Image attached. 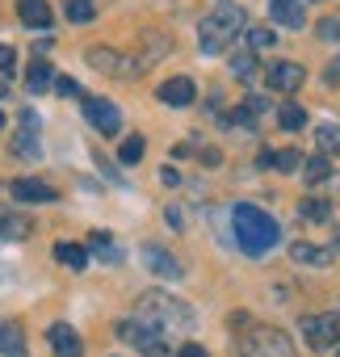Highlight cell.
I'll use <instances>...</instances> for the list:
<instances>
[{"mask_svg": "<svg viewBox=\"0 0 340 357\" xmlns=\"http://www.w3.org/2000/svg\"><path fill=\"white\" fill-rule=\"evenodd\" d=\"M134 315H139L143 324L160 328V332H190V328H194L190 303L173 298V294H160V290H147V294L139 298V311H134Z\"/></svg>", "mask_w": 340, "mask_h": 357, "instance_id": "cell-2", "label": "cell"}, {"mask_svg": "<svg viewBox=\"0 0 340 357\" xmlns=\"http://www.w3.org/2000/svg\"><path fill=\"white\" fill-rule=\"evenodd\" d=\"M273 168H281V172H294V168H302V155L290 147V151H277L273 155Z\"/></svg>", "mask_w": 340, "mask_h": 357, "instance_id": "cell-32", "label": "cell"}, {"mask_svg": "<svg viewBox=\"0 0 340 357\" xmlns=\"http://www.w3.org/2000/svg\"><path fill=\"white\" fill-rule=\"evenodd\" d=\"M327 215H332L327 202H315V198L302 202V219H307V223H327Z\"/></svg>", "mask_w": 340, "mask_h": 357, "instance_id": "cell-31", "label": "cell"}, {"mask_svg": "<svg viewBox=\"0 0 340 357\" xmlns=\"http://www.w3.org/2000/svg\"><path fill=\"white\" fill-rule=\"evenodd\" d=\"M269 13H273V22L286 26V30H298V26L307 22V13H302L298 0H269Z\"/></svg>", "mask_w": 340, "mask_h": 357, "instance_id": "cell-16", "label": "cell"}, {"mask_svg": "<svg viewBox=\"0 0 340 357\" xmlns=\"http://www.w3.org/2000/svg\"><path fill=\"white\" fill-rule=\"evenodd\" d=\"M9 194H13L17 202H55V185L38 181V176H22V181H13Z\"/></svg>", "mask_w": 340, "mask_h": 357, "instance_id": "cell-14", "label": "cell"}, {"mask_svg": "<svg viewBox=\"0 0 340 357\" xmlns=\"http://www.w3.org/2000/svg\"><path fill=\"white\" fill-rule=\"evenodd\" d=\"M164 185H181V172H177L173 164H168V168H164Z\"/></svg>", "mask_w": 340, "mask_h": 357, "instance_id": "cell-37", "label": "cell"}, {"mask_svg": "<svg viewBox=\"0 0 340 357\" xmlns=\"http://www.w3.org/2000/svg\"><path fill=\"white\" fill-rule=\"evenodd\" d=\"M231 223H235L240 252H248V257H265V252H273V248H277V240H281V227H277V223H273V215H265L261 206L240 202V206L231 211Z\"/></svg>", "mask_w": 340, "mask_h": 357, "instance_id": "cell-1", "label": "cell"}, {"mask_svg": "<svg viewBox=\"0 0 340 357\" xmlns=\"http://www.w3.org/2000/svg\"><path fill=\"white\" fill-rule=\"evenodd\" d=\"M88 63L97 72H105V76H139V63L126 59V55H118V51H109V47H93L88 51Z\"/></svg>", "mask_w": 340, "mask_h": 357, "instance_id": "cell-9", "label": "cell"}, {"mask_svg": "<svg viewBox=\"0 0 340 357\" xmlns=\"http://www.w3.org/2000/svg\"><path fill=\"white\" fill-rule=\"evenodd\" d=\"M323 43H340V17H323L319 22V30H315Z\"/></svg>", "mask_w": 340, "mask_h": 357, "instance_id": "cell-33", "label": "cell"}, {"mask_svg": "<svg viewBox=\"0 0 340 357\" xmlns=\"http://www.w3.org/2000/svg\"><path fill=\"white\" fill-rule=\"evenodd\" d=\"M302 336L311 349H336L340 344V315H307L302 319Z\"/></svg>", "mask_w": 340, "mask_h": 357, "instance_id": "cell-6", "label": "cell"}, {"mask_svg": "<svg viewBox=\"0 0 340 357\" xmlns=\"http://www.w3.org/2000/svg\"><path fill=\"white\" fill-rule=\"evenodd\" d=\"M88 248H93V252H97V257H101L105 265H118V261H122V252L114 248L109 231H93V236H88Z\"/></svg>", "mask_w": 340, "mask_h": 357, "instance_id": "cell-20", "label": "cell"}, {"mask_svg": "<svg viewBox=\"0 0 340 357\" xmlns=\"http://www.w3.org/2000/svg\"><path fill=\"white\" fill-rule=\"evenodd\" d=\"M194 97H198V89H194L190 76H173V80H164V84H160V101H164V105H173V109L194 105Z\"/></svg>", "mask_w": 340, "mask_h": 357, "instance_id": "cell-11", "label": "cell"}, {"mask_svg": "<svg viewBox=\"0 0 340 357\" xmlns=\"http://www.w3.org/2000/svg\"><path fill=\"white\" fill-rule=\"evenodd\" d=\"M265 76H269V89H277V93H294V89L307 80V72H302L298 63H290V59H286V63H273Z\"/></svg>", "mask_w": 340, "mask_h": 357, "instance_id": "cell-12", "label": "cell"}, {"mask_svg": "<svg viewBox=\"0 0 340 357\" xmlns=\"http://www.w3.org/2000/svg\"><path fill=\"white\" fill-rule=\"evenodd\" d=\"M55 261H63L68 269H84L88 265V248H80V244H55Z\"/></svg>", "mask_w": 340, "mask_h": 357, "instance_id": "cell-22", "label": "cell"}, {"mask_svg": "<svg viewBox=\"0 0 340 357\" xmlns=\"http://www.w3.org/2000/svg\"><path fill=\"white\" fill-rule=\"evenodd\" d=\"M143 265L155 273V278H168V282H177V278H185V265L168 252V248H160V244H147L143 248Z\"/></svg>", "mask_w": 340, "mask_h": 357, "instance_id": "cell-8", "label": "cell"}, {"mask_svg": "<svg viewBox=\"0 0 340 357\" xmlns=\"http://www.w3.org/2000/svg\"><path fill=\"white\" fill-rule=\"evenodd\" d=\"M277 122H281L286 130H302V126H307V109L294 105V101H286V105L277 109Z\"/></svg>", "mask_w": 340, "mask_h": 357, "instance_id": "cell-26", "label": "cell"}, {"mask_svg": "<svg viewBox=\"0 0 340 357\" xmlns=\"http://www.w3.org/2000/svg\"><path fill=\"white\" fill-rule=\"evenodd\" d=\"M63 13H68V22H76V26H88V22L97 17L93 0H63Z\"/></svg>", "mask_w": 340, "mask_h": 357, "instance_id": "cell-24", "label": "cell"}, {"mask_svg": "<svg viewBox=\"0 0 340 357\" xmlns=\"http://www.w3.org/2000/svg\"><path fill=\"white\" fill-rule=\"evenodd\" d=\"M290 257H294L298 265H327V261H332L327 248H315V244H302V240L290 244Z\"/></svg>", "mask_w": 340, "mask_h": 357, "instance_id": "cell-19", "label": "cell"}, {"mask_svg": "<svg viewBox=\"0 0 340 357\" xmlns=\"http://www.w3.org/2000/svg\"><path fill=\"white\" fill-rule=\"evenodd\" d=\"M84 118H88L101 135H118V130H122V114H118V105L105 101V97H84Z\"/></svg>", "mask_w": 340, "mask_h": 357, "instance_id": "cell-7", "label": "cell"}, {"mask_svg": "<svg viewBox=\"0 0 340 357\" xmlns=\"http://www.w3.org/2000/svg\"><path fill=\"white\" fill-rule=\"evenodd\" d=\"M261 114H265V97H248V101L235 109V122H244V126H256V122H261Z\"/></svg>", "mask_w": 340, "mask_h": 357, "instance_id": "cell-27", "label": "cell"}, {"mask_svg": "<svg viewBox=\"0 0 340 357\" xmlns=\"http://www.w3.org/2000/svg\"><path fill=\"white\" fill-rule=\"evenodd\" d=\"M177 357H210V353H206L202 344H194V340H185V344L177 349Z\"/></svg>", "mask_w": 340, "mask_h": 357, "instance_id": "cell-36", "label": "cell"}, {"mask_svg": "<svg viewBox=\"0 0 340 357\" xmlns=\"http://www.w3.org/2000/svg\"><path fill=\"white\" fill-rule=\"evenodd\" d=\"M13 68H17V51L0 47V76H13Z\"/></svg>", "mask_w": 340, "mask_h": 357, "instance_id": "cell-34", "label": "cell"}, {"mask_svg": "<svg viewBox=\"0 0 340 357\" xmlns=\"http://www.w3.org/2000/svg\"><path fill=\"white\" fill-rule=\"evenodd\" d=\"M26 236H30V219H22V215L0 219V240H26Z\"/></svg>", "mask_w": 340, "mask_h": 357, "instance_id": "cell-25", "label": "cell"}, {"mask_svg": "<svg viewBox=\"0 0 340 357\" xmlns=\"http://www.w3.org/2000/svg\"><path fill=\"white\" fill-rule=\"evenodd\" d=\"M0 126H5V114H0Z\"/></svg>", "mask_w": 340, "mask_h": 357, "instance_id": "cell-40", "label": "cell"}, {"mask_svg": "<svg viewBox=\"0 0 340 357\" xmlns=\"http://www.w3.org/2000/svg\"><path fill=\"white\" fill-rule=\"evenodd\" d=\"M240 357H294V344L281 328H269V324H256L240 336Z\"/></svg>", "mask_w": 340, "mask_h": 357, "instance_id": "cell-4", "label": "cell"}, {"mask_svg": "<svg viewBox=\"0 0 340 357\" xmlns=\"http://www.w3.org/2000/svg\"><path fill=\"white\" fill-rule=\"evenodd\" d=\"M240 30H244V9L235 5V0H219V5L210 9V17H202V26H198L202 51H206V55H219Z\"/></svg>", "mask_w": 340, "mask_h": 357, "instance_id": "cell-3", "label": "cell"}, {"mask_svg": "<svg viewBox=\"0 0 340 357\" xmlns=\"http://www.w3.org/2000/svg\"><path fill=\"white\" fill-rule=\"evenodd\" d=\"M47 340H51V349H55L59 357H80V353H84V344H80V336H76L72 324H51Z\"/></svg>", "mask_w": 340, "mask_h": 357, "instance_id": "cell-13", "label": "cell"}, {"mask_svg": "<svg viewBox=\"0 0 340 357\" xmlns=\"http://www.w3.org/2000/svg\"><path fill=\"white\" fill-rule=\"evenodd\" d=\"M315 139H319V151L323 155H340V126L336 122H319Z\"/></svg>", "mask_w": 340, "mask_h": 357, "instance_id": "cell-23", "label": "cell"}, {"mask_svg": "<svg viewBox=\"0 0 340 357\" xmlns=\"http://www.w3.org/2000/svg\"><path fill=\"white\" fill-rule=\"evenodd\" d=\"M143 151H147L143 135H130V139L122 143V164H139V160H143Z\"/></svg>", "mask_w": 340, "mask_h": 357, "instance_id": "cell-30", "label": "cell"}, {"mask_svg": "<svg viewBox=\"0 0 340 357\" xmlns=\"http://www.w3.org/2000/svg\"><path fill=\"white\" fill-rule=\"evenodd\" d=\"M55 89H59L63 97H80V84H76V80H68V76H55Z\"/></svg>", "mask_w": 340, "mask_h": 357, "instance_id": "cell-35", "label": "cell"}, {"mask_svg": "<svg viewBox=\"0 0 340 357\" xmlns=\"http://www.w3.org/2000/svg\"><path fill=\"white\" fill-rule=\"evenodd\" d=\"M17 17L30 30H47L51 26V5H47V0H17Z\"/></svg>", "mask_w": 340, "mask_h": 357, "instance_id": "cell-15", "label": "cell"}, {"mask_svg": "<svg viewBox=\"0 0 340 357\" xmlns=\"http://www.w3.org/2000/svg\"><path fill=\"white\" fill-rule=\"evenodd\" d=\"M168 223H173V227H185V219H181V211H177V206H168Z\"/></svg>", "mask_w": 340, "mask_h": 357, "instance_id": "cell-38", "label": "cell"}, {"mask_svg": "<svg viewBox=\"0 0 340 357\" xmlns=\"http://www.w3.org/2000/svg\"><path fill=\"white\" fill-rule=\"evenodd\" d=\"M5 97H9V84H5V80H0V101H5Z\"/></svg>", "mask_w": 340, "mask_h": 357, "instance_id": "cell-39", "label": "cell"}, {"mask_svg": "<svg viewBox=\"0 0 340 357\" xmlns=\"http://www.w3.org/2000/svg\"><path fill=\"white\" fill-rule=\"evenodd\" d=\"M231 72H235L240 80H252V76L261 72V63H256V51H244V55H235V59H231Z\"/></svg>", "mask_w": 340, "mask_h": 357, "instance_id": "cell-28", "label": "cell"}, {"mask_svg": "<svg viewBox=\"0 0 340 357\" xmlns=\"http://www.w3.org/2000/svg\"><path fill=\"white\" fill-rule=\"evenodd\" d=\"M51 84H55V68H51V63H42V59H38V63H30V72H26V89H30V93H47Z\"/></svg>", "mask_w": 340, "mask_h": 357, "instance_id": "cell-18", "label": "cell"}, {"mask_svg": "<svg viewBox=\"0 0 340 357\" xmlns=\"http://www.w3.org/2000/svg\"><path fill=\"white\" fill-rule=\"evenodd\" d=\"M244 38H248V51H265V47H273V43H277V34H273L269 26H252Z\"/></svg>", "mask_w": 340, "mask_h": 357, "instance_id": "cell-29", "label": "cell"}, {"mask_svg": "<svg viewBox=\"0 0 340 357\" xmlns=\"http://www.w3.org/2000/svg\"><path fill=\"white\" fill-rule=\"evenodd\" d=\"M0 357H26V340H22V328L0 319Z\"/></svg>", "mask_w": 340, "mask_h": 357, "instance_id": "cell-17", "label": "cell"}, {"mask_svg": "<svg viewBox=\"0 0 340 357\" xmlns=\"http://www.w3.org/2000/svg\"><path fill=\"white\" fill-rule=\"evenodd\" d=\"M118 336L130 340L143 357H168V340H164V332L151 328V324H143L139 315H134V319H122V324H118Z\"/></svg>", "mask_w": 340, "mask_h": 357, "instance_id": "cell-5", "label": "cell"}, {"mask_svg": "<svg viewBox=\"0 0 340 357\" xmlns=\"http://www.w3.org/2000/svg\"><path fill=\"white\" fill-rule=\"evenodd\" d=\"M302 168H307V172H302V181H307V185H319V181H327V176H332V164H327V155H323V151H319V155H311Z\"/></svg>", "mask_w": 340, "mask_h": 357, "instance_id": "cell-21", "label": "cell"}, {"mask_svg": "<svg viewBox=\"0 0 340 357\" xmlns=\"http://www.w3.org/2000/svg\"><path fill=\"white\" fill-rule=\"evenodd\" d=\"M13 151L26 155V160H38V155H42V143H38V114H34V109L22 114V126H17V143H13Z\"/></svg>", "mask_w": 340, "mask_h": 357, "instance_id": "cell-10", "label": "cell"}]
</instances>
